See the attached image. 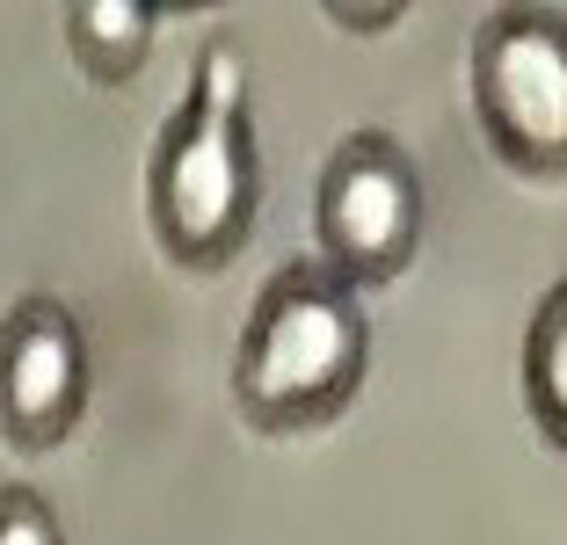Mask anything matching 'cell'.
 <instances>
[{"mask_svg":"<svg viewBox=\"0 0 567 545\" xmlns=\"http://www.w3.org/2000/svg\"><path fill=\"white\" fill-rule=\"evenodd\" d=\"M0 545H66V524L51 516V502L22 480L0 487Z\"/></svg>","mask_w":567,"mask_h":545,"instance_id":"8","label":"cell"},{"mask_svg":"<svg viewBox=\"0 0 567 545\" xmlns=\"http://www.w3.org/2000/svg\"><path fill=\"white\" fill-rule=\"evenodd\" d=\"M262 167H255V116H248V51L218 30L197 51L183 110L161 124L146 161V218L167 263L226 269L255 233Z\"/></svg>","mask_w":567,"mask_h":545,"instance_id":"1","label":"cell"},{"mask_svg":"<svg viewBox=\"0 0 567 545\" xmlns=\"http://www.w3.org/2000/svg\"><path fill=\"white\" fill-rule=\"evenodd\" d=\"M66 51L73 66L95 88H124L153 51V30H161V8L153 0H73L66 16Z\"/></svg>","mask_w":567,"mask_h":545,"instance_id":"6","label":"cell"},{"mask_svg":"<svg viewBox=\"0 0 567 545\" xmlns=\"http://www.w3.org/2000/svg\"><path fill=\"white\" fill-rule=\"evenodd\" d=\"M473 110L509 175H567V16L495 8L473 30Z\"/></svg>","mask_w":567,"mask_h":545,"instance_id":"3","label":"cell"},{"mask_svg":"<svg viewBox=\"0 0 567 545\" xmlns=\"http://www.w3.org/2000/svg\"><path fill=\"white\" fill-rule=\"evenodd\" d=\"M524 408L553 451H567V277L538 298L524 328Z\"/></svg>","mask_w":567,"mask_h":545,"instance_id":"7","label":"cell"},{"mask_svg":"<svg viewBox=\"0 0 567 545\" xmlns=\"http://www.w3.org/2000/svg\"><path fill=\"white\" fill-rule=\"evenodd\" d=\"M371 371V320L342 277L291 255L262 284L248 328L234 349V408L262 436L320 430L357 400Z\"/></svg>","mask_w":567,"mask_h":545,"instance_id":"2","label":"cell"},{"mask_svg":"<svg viewBox=\"0 0 567 545\" xmlns=\"http://www.w3.org/2000/svg\"><path fill=\"white\" fill-rule=\"evenodd\" d=\"M422 167L393 132H350L313 189V263L350 291L393 284L422 248Z\"/></svg>","mask_w":567,"mask_h":545,"instance_id":"4","label":"cell"},{"mask_svg":"<svg viewBox=\"0 0 567 545\" xmlns=\"http://www.w3.org/2000/svg\"><path fill=\"white\" fill-rule=\"evenodd\" d=\"M87 414V335L66 298L30 291L0 313V436L51 451Z\"/></svg>","mask_w":567,"mask_h":545,"instance_id":"5","label":"cell"},{"mask_svg":"<svg viewBox=\"0 0 567 545\" xmlns=\"http://www.w3.org/2000/svg\"><path fill=\"white\" fill-rule=\"evenodd\" d=\"M342 30H385V22H401V8H350V0H334L328 8Z\"/></svg>","mask_w":567,"mask_h":545,"instance_id":"9","label":"cell"}]
</instances>
